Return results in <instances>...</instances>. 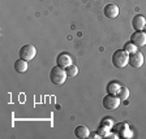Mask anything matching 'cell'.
I'll return each mask as SVG.
<instances>
[{"label": "cell", "mask_w": 146, "mask_h": 139, "mask_svg": "<svg viewBox=\"0 0 146 139\" xmlns=\"http://www.w3.org/2000/svg\"><path fill=\"white\" fill-rule=\"evenodd\" d=\"M15 70L17 73H25L27 70V61L24 59H18L15 63Z\"/></svg>", "instance_id": "4fadbf2b"}, {"label": "cell", "mask_w": 146, "mask_h": 139, "mask_svg": "<svg viewBox=\"0 0 146 139\" xmlns=\"http://www.w3.org/2000/svg\"><path fill=\"white\" fill-rule=\"evenodd\" d=\"M131 42L137 47H143L146 44V33L145 31H134L131 35Z\"/></svg>", "instance_id": "8992f818"}, {"label": "cell", "mask_w": 146, "mask_h": 139, "mask_svg": "<svg viewBox=\"0 0 146 139\" xmlns=\"http://www.w3.org/2000/svg\"><path fill=\"white\" fill-rule=\"evenodd\" d=\"M117 96H119V99L121 100V101L127 100L128 97H129V90H128L127 87H124V86H121L120 90H119V92H117Z\"/></svg>", "instance_id": "9a60e30c"}, {"label": "cell", "mask_w": 146, "mask_h": 139, "mask_svg": "<svg viewBox=\"0 0 146 139\" xmlns=\"http://www.w3.org/2000/svg\"><path fill=\"white\" fill-rule=\"evenodd\" d=\"M128 64L131 65L132 68H141L143 64V55L140 51H136L134 53L129 55V61Z\"/></svg>", "instance_id": "5b68a950"}, {"label": "cell", "mask_w": 146, "mask_h": 139, "mask_svg": "<svg viewBox=\"0 0 146 139\" xmlns=\"http://www.w3.org/2000/svg\"><path fill=\"white\" fill-rule=\"evenodd\" d=\"M89 138H100V136L97 134V131H94V133H90V135H89Z\"/></svg>", "instance_id": "d6986e66"}, {"label": "cell", "mask_w": 146, "mask_h": 139, "mask_svg": "<svg viewBox=\"0 0 146 139\" xmlns=\"http://www.w3.org/2000/svg\"><path fill=\"white\" fill-rule=\"evenodd\" d=\"M129 61V53L124 49H117L112 55V64L116 68H125Z\"/></svg>", "instance_id": "7a4b0ae2"}, {"label": "cell", "mask_w": 146, "mask_h": 139, "mask_svg": "<svg viewBox=\"0 0 146 139\" xmlns=\"http://www.w3.org/2000/svg\"><path fill=\"white\" fill-rule=\"evenodd\" d=\"M120 103H121V100L119 99L117 95H110L108 94L103 97V107L107 109H110V111L116 109L119 105H120Z\"/></svg>", "instance_id": "277c9868"}, {"label": "cell", "mask_w": 146, "mask_h": 139, "mask_svg": "<svg viewBox=\"0 0 146 139\" xmlns=\"http://www.w3.org/2000/svg\"><path fill=\"white\" fill-rule=\"evenodd\" d=\"M67 72H65V69L61 67H59V65H56V67H54L51 69V72H50V79H51V82L54 83V85H63V83H65V79H67Z\"/></svg>", "instance_id": "6da1fadb"}, {"label": "cell", "mask_w": 146, "mask_h": 139, "mask_svg": "<svg viewBox=\"0 0 146 139\" xmlns=\"http://www.w3.org/2000/svg\"><path fill=\"white\" fill-rule=\"evenodd\" d=\"M65 72H67L68 77H76L78 74V68L74 65V64H70L69 67L65 68Z\"/></svg>", "instance_id": "5bb4252c"}, {"label": "cell", "mask_w": 146, "mask_h": 139, "mask_svg": "<svg viewBox=\"0 0 146 139\" xmlns=\"http://www.w3.org/2000/svg\"><path fill=\"white\" fill-rule=\"evenodd\" d=\"M18 55H20V59H24V60H26V61H31L34 57H35L36 48L33 44H25L20 48Z\"/></svg>", "instance_id": "3957f363"}, {"label": "cell", "mask_w": 146, "mask_h": 139, "mask_svg": "<svg viewBox=\"0 0 146 139\" xmlns=\"http://www.w3.org/2000/svg\"><path fill=\"white\" fill-rule=\"evenodd\" d=\"M107 138H116V134H112V133H110L108 135H107Z\"/></svg>", "instance_id": "ffe728a7"}, {"label": "cell", "mask_w": 146, "mask_h": 139, "mask_svg": "<svg viewBox=\"0 0 146 139\" xmlns=\"http://www.w3.org/2000/svg\"><path fill=\"white\" fill-rule=\"evenodd\" d=\"M120 87H121V86H120V83H119V82H116V81L110 82L108 85H107V87H106L107 94H110V95H117Z\"/></svg>", "instance_id": "7c38bea8"}, {"label": "cell", "mask_w": 146, "mask_h": 139, "mask_svg": "<svg viewBox=\"0 0 146 139\" xmlns=\"http://www.w3.org/2000/svg\"><path fill=\"white\" fill-rule=\"evenodd\" d=\"M100 125H104V126H107V127H110V129H111V127L113 126V121L112 120H111V118H103V120H102V122H100Z\"/></svg>", "instance_id": "ac0fdd59"}, {"label": "cell", "mask_w": 146, "mask_h": 139, "mask_svg": "<svg viewBox=\"0 0 146 139\" xmlns=\"http://www.w3.org/2000/svg\"><path fill=\"white\" fill-rule=\"evenodd\" d=\"M116 129H117V134L120 136H123V138H131V136L133 135V134H132V131H129L128 124H124V122L116 125Z\"/></svg>", "instance_id": "30bf717a"}, {"label": "cell", "mask_w": 146, "mask_h": 139, "mask_svg": "<svg viewBox=\"0 0 146 139\" xmlns=\"http://www.w3.org/2000/svg\"><path fill=\"white\" fill-rule=\"evenodd\" d=\"M56 64H58L59 67L65 69V68L69 67L70 64H72V57H70L67 52H61V53L58 55V57H56Z\"/></svg>", "instance_id": "52a82bcc"}, {"label": "cell", "mask_w": 146, "mask_h": 139, "mask_svg": "<svg viewBox=\"0 0 146 139\" xmlns=\"http://www.w3.org/2000/svg\"><path fill=\"white\" fill-rule=\"evenodd\" d=\"M103 13L108 18H116L119 16V7L116 4H107L103 9Z\"/></svg>", "instance_id": "9c48e42d"}, {"label": "cell", "mask_w": 146, "mask_h": 139, "mask_svg": "<svg viewBox=\"0 0 146 139\" xmlns=\"http://www.w3.org/2000/svg\"><path fill=\"white\" fill-rule=\"evenodd\" d=\"M124 51H127L129 55L134 53V52L137 51V45L133 44L132 42H128V43H125V45H124Z\"/></svg>", "instance_id": "e0dca14e"}, {"label": "cell", "mask_w": 146, "mask_h": 139, "mask_svg": "<svg viewBox=\"0 0 146 139\" xmlns=\"http://www.w3.org/2000/svg\"><path fill=\"white\" fill-rule=\"evenodd\" d=\"M97 134L100 136V138H107V135L110 134V127L104 126V125H100L97 129Z\"/></svg>", "instance_id": "2e32d148"}, {"label": "cell", "mask_w": 146, "mask_h": 139, "mask_svg": "<svg viewBox=\"0 0 146 139\" xmlns=\"http://www.w3.org/2000/svg\"><path fill=\"white\" fill-rule=\"evenodd\" d=\"M74 135L80 139H84V138H89L90 135V130H89V127L85 126V125H80L74 129Z\"/></svg>", "instance_id": "8fae6325"}, {"label": "cell", "mask_w": 146, "mask_h": 139, "mask_svg": "<svg viewBox=\"0 0 146 139\" xmlns=\"http://www.w3.org/2000/svg\"><path fill=\"white\" fill-rule=\"evenodd\" d=\"M145 24H146V18L142 14L134 16L133 21H132V26H133V29L136 31H142L143 27H145Z\"/></svg>", "instance_id": "ba28073f"}, {"label": "cell", "mask_w": 146, "mask_h": 139, "mask_svg": "<svg viewBox=\"0 0 146 139\" xmlns=\"http://www.w3.org/2000/svg\"><path fill=\"white\" fill-rule=\"evenodd\" d=\"M142 31H145V33H146V24H145V27H143V30Z\"/></svg>", "instance_id": "44dd1931"}]
</instances>
